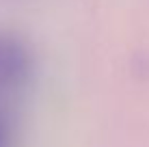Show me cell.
Here are the masks:
<instances>
[{"instance_id": "2", "label": "cell", "mask_w": 149, "mask_h": 147, "mask_svg": "<svg viewBox=\"0 0 149 147\" xmlns=\"http://www.w3.org/2000/svg\"><path fill=\"white\" fill-rule=\"evenodd\" d=\"M4 143H7V123L0 117V147H4Z\"/></svg>"}, {"instance_id": "1", "label": "cell", "mask_w": 149, "mask_h": 147, "mask_svg": "<svg viewBox=\"0 0 149 147\" xmlns=\"http://www.w3.org/2000/svg\"><path fill=\"white\" fill-rule=\"evenodd\" d=\"M33 74V52L19 37L0 30V98L19 91Z\"/></svg>"}]
</instances>
